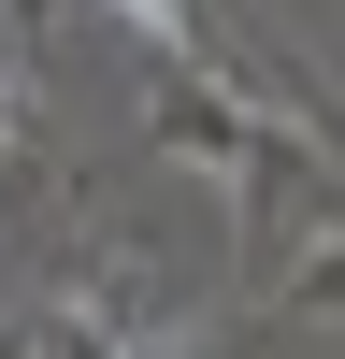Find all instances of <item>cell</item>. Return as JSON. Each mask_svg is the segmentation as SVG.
Returning a JSON list of instances; mask_svg holds the SVG:
<instances>
[{
    "label": "cell",
    "instance_id": "cell-1",
    "mask_svg": "<svg viewBox=\"0 0 345 359\" xmlns=\"http://www.w3.org/2000/svg\"><path fill=\"white\" fill-rule=\"evenodd\" d=\"M115 15H130L144 43H172V29H187V0H115Z\"/></svg>",
    "mask_w": 345,
    "mask_h": 359
},
{
    "label": "cell",
    "instance_id": "cell-2",
    "mask_svg": "<svg viewBox=\"0 0 345 359\" xmlns=\"http://www.w3.org/2000/svg\"><path fill=\"white\" fill-rule=\"evenodd\" d=\"M130 359H172V345H130Z\"/></svg>",
    "mask_w": 345,
    "mask_h": 359
}]
</instances>
